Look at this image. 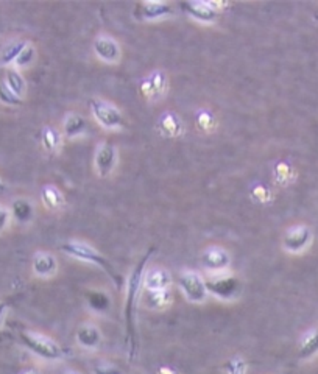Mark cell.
I'll use <instances>...</instances> for the list:
<instances>
[{"instance_id":"obj_3","label":"cell","mask_w":318,"mask_h":374,"mask_svg":"<svg viewBox=\"0 0 318 374\" xmlns=\"http://www.w3.org/2000/svg\"><path fill=\"white\" fill-rule=\"evenodd\" d=\"M19 340L30 353L38 355L39 359L55 362L61 360L63 355H65V349L61 348V344L56 343L54 338L43 336V334L24 331L19 334Z\"/></svg>"},{"instance_id":"obj_28","label":"cell","mask_w":318,"mask_h":374,"mask_svg":"<svg viewBox=\"0 0 318 374\" xmlns=\"http://www.w3.org/2000/svg\"><path fill=\"white\" fill-rule=\"evenodd\" d=\"M92 374H124V371L113 364L100 362V364H97L92 368Z\"/></svg>"},{"instance_id":"obj_26","label":"cell","mask_w":318,"mask_h":374,"mask_svg":"<svg viewBox=\"0 0 318 374\" xmlns=\"http://www.w3.org/2000/svg\"><path fill=\"white\" fill-rule=\"evenodd\" d=\"M0 102H2L3 105H8V106H21L22 97L16 95L7 84H5L3 82H0Z\"/></svg>"},{"instance_id":"obj_21","label":"cell","mask_w":318,"mask_h":374,"mask_svg":"<svg viewBox=\"0 0 318 374\" xmlns=\"http://www.w3.org/2000/svg\"><path fill=\"white\" fill-rule=\"evenodd\" d=\"M3 83L7 84L16 95H19V97L24 95L27 84H25L24 77H22L21 72L17 71V69H8L7 73H5Z\"/></svg>"},{"instance_id":"obj_4","label":"cell","mask_w":318,"mask_h":374,"mask_svg":"<svg viewBox=\"0 0 318 374\" xmlns=\"http://www.w3.org/2000/svg\"><path fill=\"white\" fill-rule=\"evenodd\" d=\"M206 289L209 295L222 299V301H231L240 293L242 284L240 279L234 274L217 273L206 279Z\"/></svg>"},{"instance_id":"obj_15","label":"cell","mask_w":318,"mask_h":374,"mask_svg":"<svg viewBox=\"0 0 318 374\" xmlns=\"http://www.w3.org/2000/svg\"><path fill=\"white\" fill-rule=\"evenodd\" d=\"M94 49H95V54L106 62L117 61L120 56L119 45L111 38H106V36L97 38L94 43Z\"/></svg>"},{"instance_id":"obj_16","label":"cell","mask_w":318,"mask_h":374,"mask_svg":"<svg viewBox=\"0 0 318 374\" xmlns=\"http://www.w3.org/2000/svg\"><path fill=\"white\" fill-rule=\"evenodd\" d=\"M318 354V326L312 327L302 337L298 344V358L303 360L312 359Z\"/></svg>"},{"instance_id":"obj_22","label":"cell","mask_w":318,"mask_h":374,"mask_svg":"<svg viewBox=\"0 0 318 374\" xmlns=\"http://www.w3.org/2000/svg\"><path fill=\"white\" fill-rule=\"evenodd\" d=\"M65 135L67 137H75L78 135H82L83 131L86 130V120L78 116V114H67V117L65 119Z\"/></svg>"},{"instance_id":"obj_19","label":"cell","mask_w":318,"mask_h":374,"mask_svg":"<svg viewBox=\"0 0 318 374\" xmlns=\"http://www.w3.org/2000/svg\"><path fill=\"white\" fill-rule=\"evenodd\" d=\"M41 200L49 211H58L65 204V197L55 186H44L41 191Z\"/></svg>"},{"instance_id":"obj_12","label":"cell","mask_w":318,"mask_h":374,"mask_svg":"<svg viewBox=\"0 0 318 374\" xmlns=\"http://www.w3.org/2000/svg\"><path fill=\"white\" fill-rule=\"evenodd\" d=\"M58 270V261L52 253L38 251L33 257V273L39 278H50Z\"/></svg>"},{"instance_id":"obj_31","label":"cell","mask_w":318,"mask_h":374,"mask_svg":"<svg viewBox=\"0 0 318 374\" xmlns=\"http://www.w3.org/2000/svg\"><path fill=\"white\" fill-rule=\"evenodd\" d=\"M158 374H180V373L175 371V370H173V368H170V366H163V368H159Z\"/></svg>"},{"instance_id":"obj_14","label":"cell","mask_w":318,"mask_h":374,"mask_svg":"<svg viewBox=\"0 0 318 374\" xmlns=\"http://www.w3.org/2000/svg\"><path fill=\"white\" fill-rule=\"evenodd\" d=\"M172 285V276L164 268H153L144 274V287L146 290H166Z\"/></svg>"},{"instance_id":"obj_8","label":"cell","mask_w":318,"mask_h":374,"mask_svg":"<svg viewBox=\"0 0 318 374\" xmlns=\"http://www.w3.org/2000/svg\"><path fill=\"white\" fill-rule=\"evenodd\" d=\"M200 262L205 270L214 274L223 273L229 267L231 256L229 253L222 246H209L200 256Z\"/></svg>"},{"instance_id":"obj_25","label":"cell","mask_w":318,"mask_h":374,"mask_svg":"<svg viewBox=\"0 0 318 374\" xmlns=\"http://www.w3.org/2000/svg\"><path fill=\"white\" fill-rule=\"evenodd\" d=\"M223 371L227 374H247L248 362L240 355H234L223 365Z\"/></svg>"},{"instance_id":"obj_6","label":"cell","mask_w":318,"mask_h":374,"mask_svg":"<svg viewBox=\"0 0 318 374\" xmlns=\"http://www.w3.org/2000/svg\"><path fill=\"white\" fill-rule=\"evenodd\" d=\"M312 239H314V233L308 224H295L287 229L282 237V248L291 255H299L309 248Z\"/></svg>"},{"instance_id":"obj_10","label":"cell","mask_w":318,"mask_h":374,"mask_svg":"<svg viewBox=\"0 0 318 374\" xmlns=\"http://www.w3.org/2000/svg\"><path fill=\"white\" fill-rule=\"evenodd\" d=\"M181 8L186 13L200 22H214L218 16V10L214 3L207 2H184Z\"/></svg>"},{"instance_id":"obj_7","label":"cell","mask_w":318,"mask_h":374,"mask_svg":"<svg viewBox=\"0 0 318 374\" xmlns=\"http://www.w3.org/2000/svg\"><path fill=\"white\" fill-rule=\"evenodd\" d=\"M89 106L92 109L94 117L102 124V126H105V128L114 130V128H120V126L124 125L122 113H120L115 106L109 105V103L98 100V99H91Z\"/></svg>"},{"instance_id":"obj_34","label":"cell","mask_w":318,"mask_h":374,"mask_svg":"<svg viewBox=\"0 0 318 374\" xmlns=\"http://www.w3.org/2000/svg\"><path fill=\"white\" fill-rule=\"evenodd\" d=\"M3 191H5V184L2 180H0V192H3Z\"/></svg>"},{"instance_id":"obj_5","label":"cell","mask_w":318,"mask_h":374,"mask_svg":"<svg viewBox=\"0 0 318 374\" xmlns=\"http://www.w3.org/2000/svg\"><path fill=\"white\" fill-rule=\"evenodd\" d=\"M178 285H180L183 295L190 303H205L207 295H209L206 289V279L201 278L196 272H192V270H186L180 274Z\"/></svg>"},{"instance_id":"obj_24","label":"cell","mask_w":318,"mask_h":374,"mask_svg":"<svg viewBox=\"0 0 318 374\" xmlns=\"http://www.w3.org/2000/svg\"><path fill=\"white\" fill-rule=\"evenodd\" d=\"M41 139L44 148L49 150V152H56L61 145V135L55 128H52V126H45L43 130Z\"/></svg>"},{"instance_id":"obj_23","label":"cell","mask_w":318,"mask_h":374,"mask_svg":"<svg viewBox=\"0 0 318 374\" xmlns=\"http://www.w3.org/2000/svg\"><path fill=\"white\" fill-rule=\"evenodd\" d=\"M28 45V43L25 41H16V43H11L10 45H7L2 50V56H0V61H2V65L8 66L11 65V62H16L17 56L21 55V51L24 50Z\"/></svg>"},{"instance_id":"obj_11","label":"cell","mask_w":318,"mask_h":374,"mask_svg":"<svg viewBox=\"0 0 318 374\" xmlns=\"http://www.w3.org/2000/svg\"><path fill=\"white\" fill-rule=\"evenodd\" d=\"M115 159H117V154H115V148L111 143H102L95 153V167L98 175L108 176L111 174L115 165Z\"/></svg>"},{"instance_id":"obj_30","label":"cell","mask_w":318,"mask_h":374,"mask_svg":"<svg viewBox=\"0 0 318 374\" xmlns=\"http://www.w3.org/2000/svg\"><path fill=\"white\" fill-rule=\"evenodd\" d=\"M7 310H8V303L7 301H0V329H2L5 315H7Z\"/></svg>"},{"instance_id":"obj_9","label":"cell","mask_w":318,"mask_h":374,"mask_svg":"<svg viewBox=\"0 0 318 374\" xmlns=\"http://www.w3.org/2000/svg\"><path fill=\"white\" fill-rule=\"evenodd\" d=\"M75 340H77L80 348L86 351H95L102 343V332L95 325L84 323L77 329Z\"/></svg>"},{"instance_id":"obj_17","label":"cell","mask_w":318,"mask_h":374,"mask_svg":"<svg viewBox=\"0 0 318 374\" xmlns=\"http://www.w3.org/2000/svg\"><path fill=\"white\" fill-rule=\"evenodd\" d=\"M10 212H11V217H13L17 223H22V224L32 222V218L34 215L32 203L25 198L14 200L13 204H11Z\"/></svg>"},{"instance_id":"obj_32","label":"cell","mask_w":318,"mask_h":374,"mask_svg":"<svg viewBox=\"0 0 318 374\" xmlns=\"http://www.w3.org/2000/svg\"><path fill=\"white\" fill-rule=\"evenodd\" d=\"M21 374H43V373H41V371H38V370H34V368H30V370L22 371Z\"/></svg>"},{"instance_id":"obj_1","label":"cell","mask_w":318,"mask_h":374,"mask_svg":"<svg viewBox=\"0 0 318 374\" xmlns=\"http://www.w3.org/2000/svg\"><path fill=\"white\" fill-rule=\"evenodd\" d=\"M155 253V248H150L146 255L141 257L137 266L133 268L128 281L125 284V336H126V347H128V358L130 360L136 359L137 355V332H136V310L137 301L141 296V289L144 285V270H146L147 262Z\"/></svg>"},{"instance_id":"obj_29","label":"cell","mask_w":318,"mask_h":374,"mask_svg":"<svg viewBox=\"0 0 318 374\" xmlns=\"http://www.w3.org/2000/svg\"><path fill=\"white\" fill-rule=\"evenodd\" d=\"M11 220V212L8 208H5L3 204H0V233L5 231L8 228Z\"/></svg>"},{"instance_id":"obj_18","label":"cell","mask_w":318,"mask_h":374,"mask_svg":"<svg viewBox=\"0 0 318 374\" xmlns=\"http://www.w3.org/2000/svg\"><path fill=\"white\" fill-rule=\"evenodd\" d=\"M172 292L169 289L166 290H147L146 292V304L148 307L161 310L169 307L172 304Z\"/></svg>"},{"instance_id":"obj_27","label":"cell","mask_w":318,"mask_h":374,"mask_svg":"<svg viewBox=\"0 0 318 374\" xmlns=\"http://www.w3.org/2000/svg\"><path fill=\"white\" fill-rule=\"evenodd\" d=\"M34 60V49L32 47L30 44L27 45V47L21 51V55L17 56V60H16V66L17 67H25L30 65V62H33Z\"/></svg>"},{"instance_id":"obj_33","label":"cell","mask_w":318,"mask_h":374,"mask_svg":"<svg viewBox=\"0 0 318 374\" xmlns=\"http://www.w3.org/2000/svg\"><path fill=\"white\" fill-rule=\"evenodd\" d=\"M60 374H82V373L77 371V370H65V371H61Z\"/></svg>"},{"instance_id":"obj_2","label":"cell","mask_w":318,"mask_h":374,"mask_svg":"<svg viewBox=\"0 0 318 374\" xmlns=\"http://www.w3.org/2000/svg\"><path fill=\"white\" fill-rule=\"evenodd\" d=\"M61 251L73 259H78V261L89 262V264H92V266L100 267L103 272H105L109 278L113 279L114 285L117 287L119 290L125 285L122 274H119L115 267L113 266L111 262H109V259H106L105 256L102 255V253H98L95 248H92L91 245L83 244V242L71 240V242H65V244L61 245Z\"/></svg>"},{"instance_id":"obj_13","label":"cell","mask_w":318,"mask_h":374,"mask_svg":"<svg viewBox=\"0 0 318 374\" xmlns=\"http://www.w3.org/2000/svg\"><path fill=\"white\" fill-rule=\"evenodd\" d=\"M136 16L144 21H155L172 13V7L164 2H144L136 7Z\"/></svg>"},{"instance_id":"obj_20","label":"cell","mask_w":318,"mask_h":374,"mask_svg":"<svg viewBox=\"0 0 318 374\" xmlns=\"http://www.w3.org/2000/svg\"><path fill=\"white\" fill-rule=\"evenodd\" d=\"M86 299H88L89 307L97 314H105L109 306H111L109 296L102 290H89L86 293Z\"/></svg>"}]
</instances>
